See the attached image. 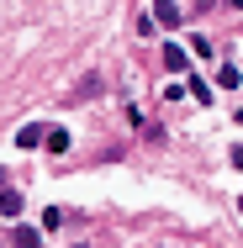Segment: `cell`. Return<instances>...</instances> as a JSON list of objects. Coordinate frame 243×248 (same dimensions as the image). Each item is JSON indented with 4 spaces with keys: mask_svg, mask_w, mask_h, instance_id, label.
Segmentation results:
<instances>
[{
    "mask_svg": "<svg viewBox=\"0 0 243 248\" xmlns=\"http://www.w3.org/2000/svg\"><path fill=\"white\" fill-rule=\"evenodd\" d=\"M153 21H159V27H180L185 16H180V5H169V0H153Z\"/></svg>",
    "mask_w": 243,
    "mask_h": 248,
    "instance_id": "obj_1",
    "label": "cell"
},
{
    "mask_svg": "<svg viewBox=\"0 0 243 248\" xmlns=\"http://www.w3.org/2000/svg\"><path fill=\"white\" fill-rule=\"evenodd\" d=\"M43 148L48 153H69V132H64V127H43Z\"/></svg>",
    "mask_w": 243,
    "mask_h": 248,
    "instance_id": "obj_2",
    "label": "cell"
},
{
    "mask_svg": "<svg viewBox=\"0 0 243 248\" xmlns=\"http://www.w3.org/2000/svg\"><path fill=\"white\" fill-rule=\"evenodd\" d=\"M164 74H185V48L164 43Z\"/></svg>",
    "mask_w": 243,
    "mask_h": 248,
    "instance_id": "obj_3",
    "label": "cell"
},
{
    "mask_svg": "<svg viewBox=\"0 0 243 248\" xmlns=\"http://www.w3.org/2000/svg\"><path fill=\"white\" fill-rule=\"evenodd\" d=\"M37 143H43V127H21L16 132V148H37Z\"/></svg>",
    "mask_w": 243,
    "mask_h": 248,
    "instance_id": "obj_4",
    "label": "cell"
},
{
    "mask_svg": "<svg viewBox=\"0 0 243 248\" xmlns=\"http://www.w3.org/2000/svg\"><path fill=\"white\" fill-rule=\"evenodd\" d=\"M21 211V196L16 190H0V217H16Z\"/></svg>",
    "mask_w": 243,
    "mask_h": 248,
    "instance_id": "obj_5",
    "label": "cell"
},
{
    "mask_svg": "<svg viewBox=\"0 0 243 248\" xmlns=\"http://www.w3.org/2000/svg\"><path fill=\"white\" fill-rule=\"evenodd\" d=\"M11 243H16V248H37V227H16Z\"/></svg>",
    "mask_w": 243,
    "mask_h": 248,
    "instance_id": "obj_6",
    "label": "cell"
},
{
    "mask_svg": "<svg viewBox=\"0 0 243 248\" xmlns=\"http://www.w3.org/2000/svg\"><path fill=\"white\" fill-rule=\"evenodd\" d=\"M233 164H238V169H243V143H238V148H233Z\"/></svg>",
    "mask_w": 243,
    "mask_h": 248,
    "instance_id": "obj_7",
    "label": "cell"
},
{
    "mask_svg": "<svg viewBox=\"0 0 243 248\" xmlns=\"http://www.w3.org/2000/svg\"><path fill=\"white\" fill-rule=\"evenodd\" d=\"M227 5H233V11H243V0H227Z\"/></svg>",
    "mask_w": 243,
    "mask_h": 248,
    "instance_id": "obj_8",
    "label": "cell"
},
{
    "mask_svg": "<svg viewBox=\"0 0 243 248\" xmlns=\"http://www.w3.org/2000/svg\"><path fill=\"white\" fill-rule=\"evenodd\" d=\"M238 211H243V201H238Z\"/></svg>",
    "mask_w": 243,
    "mask_h": 248,
    "instance_id": "obj_9",
    "label": "cell"
}]
</instances>
